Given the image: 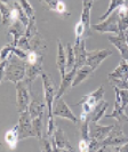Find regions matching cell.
<instances>
[{
    "instance_id": "obj_1",
    "label": "cell",
    "mask_w": 128,
    "mask_h": 152,
    "mask_svg": "<svg viewBox=\"0 0 128 152\" xmlns=\"http://www.w3.org/2000/svg\"><path fill=\"white\" fill-rule=\"evenodd\" d=\"M26 72V61L12 54L7 60V66L5 72V80L17 84L24 80Z\"/></svg>"
},
{
    "instance_id": "obj_2",
    "label": "cell",
    "mask_w": 128,
    "mask_h": 152,
    "mask_svg": "<svg viewBox=\"0 0 128 152\" xmlns=\"http://www.w3.org/2000/svg\"><path fill=\"white\" fill-rule=\"evenodd\" d=\"M104 93H105V91H104L103 86H99L96 91H94L93 93L88 94V95H85L79 102L75 103V107H78V105L83 107L81 113H80V120H81V122L88 120V117H89L91 112L93 111V109L96 107L101 101H103Z\"/></svg>"
},
{
    "instance_id": "obj_3",
    "label": "cell",
    "mask_w": 128,
    "mask_h": 152,
    "mask_svg": "<svg viewBox=\"0 0 128 152\" xmlns=\"http://www.w3.org/2000/svg\"><path fill=\"white\" fill-rule=\"evenodd\" d=\"M109 81L119 89L128 91V61L121 58L117 68L108 75Z\"/></svg>"
},
{
    "instance_id": "obj_4",
    "label": "cell",
    "mask_w": 128,
    "mask_h": 152,
    "mask_svg": "<svg viewBox=\"0 0 128 152\" xmlns=\"http://www.w3.org/2000/svg\"><path fill=\"white\" fill-rule=\"evenodd\" d=\"M41 80H42V89H44V99L46 102V107H47V117H54L53 115V105L54 101L57 94V89L55 87L53 79L48 73H46L45 71L41 75Z\"/></svg>"
},
{
    "instance_id": "obj_5",
    "label": "cell",
    "mask_w": 128,
    "mask_h": 152,
    "mask_svg": "<svg viewBox=\"0 0 128 152\" xmlns=\"http://www.w3.org/2000/svg\"><path fill=\"white\" fill-rule=\"evenodd\" d=\"M16 89V109L18 113H22L29 109L31 102V89L24 80L15 85Z\"/></svg>"
},
{
    "instance_id": "obj_6",
    "label": "cell",
    "mask_w": 128,
    "mask_h": 152,
    "mask_svg": "<svg viewBox=\"0 0 128 152\" xmlns=\"http://www.w3.org/2000/svg\"><path fill=\"white\" fill-rule=\"evenodd\" d=\"M119 16L118 13L114 12L109 16L103 22H99L97 24H93L91 29L98 33H109V34H119Z\"/></svg>"
},
{
    "instance_id": "obj_7",
    "label": "cell",
    "mask_w": 128,
    "mask_h": 152,
    "mask_svg": "<svg viewBox=\"0 0 128 152\" xmlns=\"http://www.w3.org/2000/svg\"><path fill=\"white\" fill-rule=\"evenodd\" d=\"M18 133H20V141L30 137H37L33 126H32V119L29 111H24L18 115Z\"/></svg>"
},
{
    "instance_id": "obj_8",
    "label": "cell",
    "mask_w": 128,
    "mask_h": 152,
    "mask_svg": "<svg viewBox=\"0 0 128 152\" xmlns=\"http://www.w3.org/2000/svg\"><path fill=\"white\" fill-rule=\"evenodd\" d=\"M128 137L125 136L124 130L121 127L120 122H117L113 125L112 130L108 135L105 140L102 142V146H121L122 144L127 143Z\"/></svg>"
},
{
    "instance_id": "obj_9",
    "label": "cell",
    "mask_w": 128,
    "mask_h": 152,
    "mask_svg": "<svg viewBox=\"0 0 128 152\" xmlns=\"http://www.w3.org/2000/svg\"><path fill=\"white\" fill-rule=\"evenodd\" d=\"M53 115L54 117H59V118H63L70 120L73 124L78 122V118L75 115V113L71 111V109L69 107V105L67 104V102L62 99H57L54 101L53 105Z\"/></svg>"
},
{
    "instance_id": "obj_10",
    "label": "cell",
    "mask_w": 128,
    "mask_h": 152,
    "mask_svg": "<svg viewBox=\"0 0 128 152\" xmlns=\"http://www.w3.org/2000/svg\"><path fill=\"white\" fill-rule=\"evenodd\" d=\"M29 113L31 115V119L34 118H44L45 113L47 112V107H46V102L42 97H40L39 95L33 94L31 91V102L29 104L28 109Z\"/></svg>"
},
{
    "instance_id": "obj_11",
    "label": "cell",
    "mask_w": 128,
    "mask_h": 152,
    "mask_svg": "<svg viewBox=\"0 0 128 152\" xmlns=\"http://www.w3.org/2000/svg\"><path fill=\"white\" fill-rule=\"evenodd\" d=\"M111 55H112V50H110V49H95V50L88 52L86 65H88L89 68H91L95 71L102 64V62Z\"/></svg>"
},
{
    "instance_id": "obj_12",
    "label": "cell",
    "mask_w": 128,
    "mask_h": 152,
    "mask_svg": "<svg viewBox=\"0 0 128 152\" xmlns=\"http://www.w3.org/2000/svg\"><path fill=\"white\" fill-rule=\"evenodd\" d=\"M94 0H83V10H81V15H80V21L83 24L85 29H86V34L85 39L91 37V8L94 5Z\"/></svg>"
},
{
    "instance_id": "obj_13",
    "label": "cell",
    "mask_w": 128,
    "mask_h": 152,
    "mask_svg": "<svg viewBox=\"0 0 128 152\" xmlns=\"http://www.w3.org/2000/svg\"><path fill=\"white\" fill-rule=\"evenodd\" d=\"M109 41L118 49L121 58L128 61V44L126 40V34L122 32L119 34H109Z\"/></svg>"
},
{
    "instance_id": "obj_14",
    "label": "cell",
    "mask_w": 128,
    "mask_h": 152,
    "mask_svg": "<svg viewBox=\"0 0 128 152\" xmlns=\"http://www.w3.org/2000/svg\"><path fill=\"white\" fill-rule=\"evenodd\" d=\"M113 125L111 126H102L95 122H89V136L93 140H96L98 142H103L105 140L108 135L110 134V132L112 130Z\"/></svg>"
},
{
    "instance_id": "obj_15",
    "label": "cell",
    "mask_w": 128,
    "mask_h": 152,
    "mask_svg": "<svg viewBox=\"0 0 128 152\" xmlns=\"http://www.w3.org/2000/svg\"><path fill=\"white\" fill-rule=\"evenodd\" d=\"M75 55V69L83 68V65H86L87 61V50H86V39H81L79 41H75L73 45Z\"/></svg>"
},
{
    "instance_id": "obj_16",
    "label": "cell",
    "mask_w": 128,
    "mask_h": 152,
    "mask_svg": "<svg viewBox=\"0 0 128 152\" xmlns=\"http://www.w3.org/2000/svg\"><path fill=\"white\" fill-rule=\"evenodd\" d=\"M42 62L44 61H40V62H38V63H36V64H32V65L26 64V72H25L24 81L29 85V87H30L31 89H32V84H33V81H34L39 76H41L42 72H44Z\"/></svg>"
},
{
    "instance_id": "obj_17",
    "label": "cell",
    "mask_w": 128,
    "mask_h": 152,
    "mask_svg": "<svg viewBox=\"0 0 128 152\" xmlns=\"http://www.w3.org/2000/svg\"><path fill=\"white\" fill-rule=\"evenodd\" d=\"M75 71H77V69H73V70H71V71H68V72L64 75V77L61 78V84H60L59 89H57V94H56L55 99L63 97V95L68 91L69 88L72 87V83H73V79H75Z\"/></svg>"
},
{
    "instance_id": "obj_18",
    "label": "cell",
    "mask_w": 128,
    "mask_h": 152,
    "mask_svg": "<svg viewBox=\"0 0 128 152\" xmlns=\"http://www.w3.org/2000/svg\"><path fill=\"white\" fill-rule=\"evenodd\" d=\"M116 93V101H114V107H113L112 112L110 114H105L104 117L106 118H113L116 119L117 122H128L127 117L125 115V112H124V107H122V104H121L120 97H119V94L117 91Z\"/></svg>"
},
{
    "instance_id": "obj_19",
    "label": "cell",
    "mask_w": 128,
    "mask_h": 152,
    "mask_svg": "<svg viewBox=\"0 0 128 152\" xmlns=\"http://www.w3.org/2000/svg\"><path fill=\"white\" fill-rule=\"evenodd\" d=\"M25 30H26V26L21 21H16V22L12 23L8 26V33L13 36V42H12V45L17 47L18 40L25 34Z\"/></svg>"
},
{
    "instance_id": "obj_20",
    "label": "cell",
    "mask_w": 128,
    "mask_h": 152,
    "mask_svg": "<svg viewBox=\"0 0 128 152\" xmlns=\"http://www.w3.org/2000/svg\"><path fill=\"white\" fill-rule=\"evenodd\" d=\"M108 107H109V103H108L106 101H104V99L101 101L93 109V111H91V114H89V117H88L89 122H95V124H97V122L105 115V112H106V110H108Z\"/></svg>"
},
{
    "instance_id": "obj_21",
    "label": "cell",
    "mask_w": 128,
    "mask_h": 152,
    "mask_svg": "<svg viewBox=\"0 0 128 152\" xmlns=\"http://www.w3.org/2000/svg\"><path fill=\"white\" fill-rule=\"evenodd\" d=\"M20 141V133H18V124L8 129L5 134V142L10 150H15L17 143Z\"/></svg>"
},
{
    "instance_id": "obj_22",
    "label": "cell",
    "mask_w": 128,
    "mask_h": 152,
    "mask_svg": "<svg viewBox=\"0 0 128 152\" xmlns=\"http://www.w3.org/2000/svg\"><path fill=\"white\" fill-rule=\"evenodd\" d=\"M59 49H57V58H56V66L59 68V72L61 75V78L64 77L67 73V53L64 49V46L62 45L61 40L57 42Z\"/></svg>"
},
{
    "instance_id": "obj_23",
    "label": "cell",
    "mask_w": 128,
    "mask_h": 152,
    "mask_svg": "<svg viewBox=\"0 0 128 152\" xmlns=\"http://www.w3.org/2000/svg\"><path fill=\"white\" fill-rule=\"evenodd\" d=\"M93 73H94V70L91 68H89L88 65H83V68L77 69L75 79H73V83H72V88L79 86V85L81 84V83H83L85 80H87Z\"/></svg>"
},
{
    "instance_id": "obj_24",
    "label": "cell",
    "mask_w": 128,
    "mask_h": 152,
    "mask_svg": "<svg viewBox=\"0 0 128 152\" xmlns=\"http://www.w3.org/2000/svg\"><path fill=\"white\" fill-rule=\"evenodd\" d=\"M53 138V141L55 142V144L57 146V149L61 150V149H75L71 143H70V141L68 140V137L65 136V134H64V132L61 129V128H57L56 132L54 133V135L52 136Z\"/></svg>"
},
{
    "instance_id": "obj_25",
    "label": "cell",
    "mask_w": 128,
    "mask_h": 152,
    "mask_svg": "<svg viewBox=\"0 0 128 152\" xmlns=\"http://www.w3.org/2000/svg\"><path fill=\"white\" fill-rule=\"evenodd\" d=\"M30 50H34L39 54H42L45 55L46 50H47V45H46V41L44 37L38 32L37 34L31 39L30 41Z\"/></svg>"
},
{
    "instance_id": "obj_26",
    "label": "cell",
    "mask_w": 128,
    "mask_h": 152,
    "mask_svg": "<svg viewBox=\"0 0 128 152\" xmlns=\"http://www.w3.org/2000/svg\"><path fill=\"white\" fill-rule=\"evenodd\" d=\"M116 12L118 13V16H119V23H118V25H119V31H120V33L121 32L125 33L126 30L128 29V10H127V8L122 5V6L118 8Z\"/></svg>"
},
{
    "instance_id": "obj_27",
    "label": "cell",
    "mask_w": 128,
    "mask_h": 152,
    "mask_svg": "<svg viewBox=\"0 0 128 152\" xmlns=\"http://www.w3.org/2000/svg\"><path fill=\"white\" fill-rule=\"evenodd\" d=\"M65 53H67V72L71 71L75 69V49L71 42L67 44V48H65Z\"/></svg>"
},
{
    "instance_id": "obj_28",
    "label": "cell",
    "mask_w": 128,
    "mask_h": 152,
    "mask_svg": "<svg viewBox=\"0 0 128 152\" xmlns=\"http://www.w3.org/2000/svg\"><path fill=\"white\" fill-rule=\"evenodd\" d=\"M124 5V0H111L110 4H109V7L105 10V13L102 16L98 17V22H103L104 20H106L109 16L111 15L112 13H114L119 7H121Z\"/></svg>"
},
{
    "instance_id": "obj_29",
    "label": "cell",
    "mask_w": 128,
    "mask_h": 152,
    "mask_svg": "<svg viewBox=\"0 0 128 152\" xmlns=\"http://www.w3.org/2000/svg\"><path fill=\"white\" fill-rule=\"evenodd\" d=\"M41 152H54L53 150V143H52V138L48 136L47 134L44 135L39 140Z\"/></svg>"
},
{
    "instance_id": "obj_30",
    "label": "cell",
    "mask_w": 128,
    "mask_h": 152,
    "mask_svg": "<svg viewBox=\"0 0 128 152\" xmlns=\"http://www.w3.org/2000/svg\"><path fill=\"white\" fill-rule=\"evenodd\" d=\"M18 1H20V5H21V7L23 8L24 13L29 17V20H30V18H33V17H34V9H33L32 5L30 4V1H29V0H18Z\"/></svg>"
},
{
    "instance_id": "obj_31",
    "label": "cell",
    "mask_w": 128,
    "mask_h": 152,
    "mask_svg": "<svg viewBox=\"0 0 128 152\" xmlns=\"http://www.w3.org/2000/svg\"><path fill=\"white\" fill-rule=\"evenodd\" d=\"M85 34H86V29H85L83 24L81 22H78L75 26V41H79L81 39H85Z\"/></svg>"
},
{
    "instance_id": "obj_32",
    "label": "cell",
    "mask_w": 128,
    "mask_h": 152,
    "mask_svg": "<svg viewBox=\"0 0 128 152\" xmlns=\"http://www.w3.org/2000/svg\"><path fill=\"white\" fill-rule=\"evenodd\" d=\"M13 54V45L8 44V45L4 46L0 49V61H7L8 57Z\"/></svg>"
},
{
    "instance_id": "obj_33",
    "label": "cell",
    "mask_w": 128,
    "mask_h": 152,
    "mask_svg": "<svg viewBox=\"0 0 128 152\" xmlns=\"http://www.w3.org/2000/svg\"><path fill=\"white\" fill-rule=\"evenodd\" d=\"M56 124H55V117H49L47 120V135L49 137H52L54 135V133L56 132Z\"/></svg>"
},
{
    "instance_id": "obj_34",
    "label": "cell",
    "mask_w": 128,
    "mask_h": 152,
    "mask_svg": "<svg viewBox=\"0 0 128 152\" xmlns=\"http://www.w3.org/2000/svg\"><path fill=\"white\" fill-rule=\"evenodd\" d=\"M55 12H56L57 14H60V15H64V14H65V15H69L67 4H65L64 1H61V0H59V2H57V5H56Z\"/></svg>"
},
{
    "instance_id": "obj_35",
    "label": "cell",
    "mask_w": 128,
    "mask_h": 152,
    "mask_svg": "<svg viewBox=\"0 0 128 152\" xmlns=\"http://www.w3.org/2000/svg\"><path fill=\"white\" fill-rule=\"evenodd\" d=\"M89 143L91 140H83L80 138L79 141V152H89Z\"/></svg>"
},
{
    "instance_id": "obj_36",
    "label": "cell",
    "mask_w": 128,
    "mask_h": 152,
    "mask_svg": "<svg viewBox=\"0 0 128 152\" xmlns=\"http://www.w3.org/2000/svg\"><path fill=\"white\" fill-rule=\"evenodd\" d=\"M40 1H41L42 5H45L49 10H53V12H55L56 5H57V2H59V0H40Z\"/></svg>"
},
{
    "instance_id": "obj_37",
    "label": "cell",
    "mask_w": 128,
    "mask_h": 152,
    "mask_svg": "<svg viewBox=\"0 0 128 152\" xmlns=\"http://www.w3.org/2000/svg\"><path fill=\"white\" fill-rule=\"evenodd\" d=\"M6 66H7V61H1V63H0V84L5 80Z\"/></svg>"
},
{
    "instance_id": "obj_38",
    "label": "cell",
    "mask_w": 128,
    "mask_h": 152,
    "mask_svg": "<svg viewBox=\"0 0 128 152\" xmlns=\"http://www.w3.org/2000/svg\"><path fill=\"white\" fill-rule=\"evenodd\" d=\"M105 152H119L118 146H105Z\"/></svg>"
},
{
    "instance_id": "obj_39",
    "label": "cell",
    "mask_w": 128,
    "mask_h": 152,
    "mask_svg": "<svg viewBox=\"0 0 128 152\" xmlns=\"http://www.w3.org/2000/svg\"><path fill=\"white\" fill-rule=\"evenodd\" d=\"M119 152H128V142L119 146Z\"/></svg>"
},
{
    "instance_id": "obj_40",
    "label": "cell",
    "mask_w": 128,
    "mask_h": 152,
    "mask_svg": "<svg viewBox=\"0 0 128 152\" xmlns=\"http://www.w3.org/2000/svg\"><path fill=\"white\" fill-rule=\"evenodd\" d=\"M0 1L4 2V4H7V5H13V4L17 2L18 0H0Z\"/></svg>"
},
{
    "instance_id": "obj_41",
    "label": "cell",
    "mask_w": 128,
    "mask_h": 152,
    "mask_svg": "<svg viewBox=\"0 0 128 152\" xmlns=\"http://www.w3.org/2000/svg\"><path fill=\"white\" fill-rule=\"evenodd\" d=\"M59 152H75V149H61Z\"/></svg>"
},
{
    "instance_id": "obj_42",
    "label": "cell",
    "mask_w": 128,
    "mask_h": 152,
    "mask_svg": "<svg viewBox=\"0 0 128 152\" xmlns=\"http://www.w3.org/2000/svg\"><path fill=\"white\" fill-rule=\"evenodd\" d=\"M124 112H125V115L127 117V119H128V104L125 107V109H124Z\"/></svg>"
},
{
    "instance_id": "obj_43",
    "label": "cell",
    "mask_w": 128,
    "mask_h": 152,
    "mask_svg": "<svg viewBox=\"0 0 128 152\" xmlns=\"http://www.w3.org/2000/svg\"><path fill=\"white\" fill-rule=\"evenodd\" d=\"M96 152H105V146H102V148H99Z\"/></svg>"
},
{
    "instance_id": "obj_44",
    "label": "cell",
    "mask_w": 128,
    "mask_h": 152,
    "mask_svg": "<svg viewBox=\"0 0 128 152\" xmlns=\"http://www.w3.org/2000/svg\"><path fill=\"white\" fill-rule=\"evenodd\" d=\"M124 6L127 8V10H128V0H124Z\"/></svg>"
},
{
    "instance_id": "obj_45",
    "label": "cell",
    "mask_w": 128,
    "mask_h": 152,
    "mask_svg": "<svg viewBox=\"0 0 128 152\" xmlns=\"http://www.w3.org/2000/svg\"><path fill=\"white\" fill-rule=\"evenodd\" d=\"M125 34H126V36H128V29L126 30V32H125Z\"/></svg>"
},
{
    "instance_id": "obj_46",
    "label": "cell",
    "mask_w": 128,
    "mask_h": 152,
    "mask_svg": "<svg viewBox=\"0 0 128 152\" xmlns=\"http://www.w3.org/2000/svg\"><path fill=\"white\" fill-rule=\"evenodd\" d=\"M94 1H96V0H94Z\"/></svg>"
},
{
    "instance_id": "obj_47",
    "label": "cell",
    "mask_w": 128,
    "mask_h": 152,
    "mask_svg": "<svg viewBox=\"0 0 128 152\" xmlns=\"http://www.w3.org/2000/svg\"><path fill=\"white\" fill-rule=\"evenodd\" d=\"M0 63H1V61H0Z\"/></svg>"
}]
</instances>
